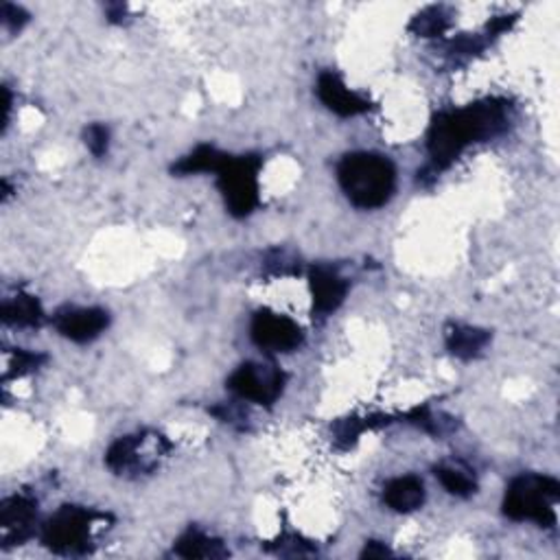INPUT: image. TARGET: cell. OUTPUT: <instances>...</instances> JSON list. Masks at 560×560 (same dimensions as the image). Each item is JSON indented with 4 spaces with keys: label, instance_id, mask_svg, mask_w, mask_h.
Here are the masks:
<instances>
[{
    "label": "cell",
    "instance_id": "obj_1",
    "mask_svg": "<svg viewBox=\"0 0 560 560\" xmlns=\"http://www.w3.org/2000/svg\"><path fill=\"white\" fill-rule=\"evenodd\" d=\"M508 110L504 99H484L462 110L441 112L428 133L432 169L438 174L451 167L471 143L501 133L508 127Z\"/></svg>",
    "mask_w": 560,
    "mask_h": 560
},
{
    "label": "cell",
    "instance_id": "obj_2",
    "mask_svg": "<svg viewBox=\"0 0 560 560\" xmlns=\"http://www.w3.org/2000/svg\"><path fill=\"white\" fill-rule=\"evenodd\" d=\"M338 180L353 206L372 211L387 204L394 195L396 171L387 158L357 152L342 158L338 165Z\"/></svg>",
    "mask_w": 560,
    "mask_h": 560
},
{
    "label": "cell",
    "instance_id": "obj_3",
    "mask_svg": "<svg viewBox=\"0 0 560 560\" xmlns=\"http://www.w3.org/2000/svg\"><path fill=\"white\" fill-rule=\"evenodd\" d=\"M560 497V484L547 475H521L510 482L504 499V514L514 521H536L540 527L556 523L553 504Z\"/></svg>",
    "mask_w": 560,
    "mask_h": 560
},
{
    "label": "cell",
    "instance_id": "obj_4",
    "mask_svg": "<svg viewBox=\"0 0 560 560\" xmlns=\"http://www.w3.org/2000/svg\"><path fill=\"white\" fill-rule=\"evenodd\" d=\"M260 165L263 161L258 156H226L217 169V184L230 215L247 217L258 206Z\"/></svg>",
    "mask_w": 560,
    "mask_h": 560
},
{
    "label": "cell",
    "instance_id": "obj_5",
    "mask_svg": "<svg viewBox=\"0 0 560 560\" xmlns=\"http://www.w3.org/2000/svg\"><path fill=\"white\" fill-rule=\"evenodd\" d=\"M171 445L165 436L145 432L118 438L105 454L107 467L116 475H145L152 473L169 454Z\"/></svg>",
    "mask_w": 560,
    "mask_h": 560
},
{
    "label": "cell",
    "instance_id": "obj_6",
    "mask_svg": "<svg viewBox=\"0 0 560 560\" xmlns=\"http://www.w3.org/2000/svg\"><path fill=\"white\" fill-rule=\"evenodd\" d=\"M105 519L79 506L60 508L42 527V543L55 553H84L90 549L97 521Z\"/></svg>",
    "mask_w": 560,
    "mask_h": 560
},
{
    "label": "cell",
    "instance_id": "obj_7",
    "mask_svg": "<svg viewBox=\"0 0 560 560\" xmlns=\"http://www.w3.org/2000/svg\"><path fill=\"white\" fill-rule=\"evenodd\" d=\"M285 379V372L276 366L243 364L230 374L228 390L243 400L271 405L280 394H283Z\"/></svg>",
    "mask_w": 560,
    "mask_h": 560
},
{
    "label": "cell",
    "instance_id": "obj_8",
    "mask_svg": "<svg viewBox=\"0 0 560 560\" xmlns=\"http://www.w3.org/2000/svg\"><path fill=\"white\" fill-rule=\"evenodd\" d=\"M250 335L254 344L267 353H292L303 342V329L288 316H278L269 309H260L252 318Z\"/></svg>",
    "mask_w": 560,
    "mask_h": 560
},
{
    "label": "cell",
    "instance_id": "obj_9",
    "mask_svg": "<svg viewBox=\"0 0 560 560\" xmlns=\"http://www.w3.org/2000/svg\"><path fill=\"white\" fill-rule=\"evenodd\" d=\"M38 504L31 497L14 495L0 506V538L3 545H21L34 534Z\"/></svg>",
    "mask_w": 560,
    "mask_h": 560
},
{
    "label": "cell",
    "instance_id": "obj_10",
    "mask_svg": "<svg viewBox=\"0 0 560 560\" xmlns=\"http://www.w3.org/2000/svg\"><path fill=\"white\" fill-rule=\"evenodd\" d=\"M309 285L314 296V311L318 316H329L342 307L348 294L346 280L327 265H316L309 271Z\"/></svg>",
    "mask_w": 560,
    "mask_h": 560
},
{
    "label": "cell",
    "instance_id": "obj_11",
    "mask_svg": "<svg viewBox=\"0 0 560 560\" xmlns=\"http://www.w3.org/2000/svg\"><path fill=\"white\" fill-rule=\"evenodd\" d=\"M55 329L71 342L86 344L97 340L110 324L103 309H64L55 316Z\"/></svg>",
    "mask_w": 560,
    "mask_h": 560
},
{
    "label": "cell",
    "instance_id": "obj_12",
    "mask_svg": "<svg viewBox=\"0 0 560 560\" xmlns=\"http://www.w3.org/2000/svg\"><path fill=\"white\" fill-rule=\"evenodd\" d=\"M318 97H320V101L331 112H335L340 116L366 114L372 107V103L368 99H364L361 94H357L351 88H346L342 77L331 73V71L320 75V79H318Z\"/></svg>",
    "mask_w": 560,
    "mask_h": 560
},
{
    "label": "cell",
    "instance_id": "obj_13",
    "mask_svg": "<svg viewBox=\"0 0 560 560\" xmlns=\"http://www.w3.org/2000/svg\"><path fill=\"white\" fill-rule=\"evenodd\" d=\"M383 501L394 512H413L425 501V486L416 475H403L387 482L383 491Z\"/></svg>",
    "mask_w": 560,
    "mask_h": 560
},
{
    "label": "cell",
    "instance_id": "obj_14",
    "mask_svg": "<svg viewBox=\"0 0 560 560\" xmlns=\"http://www.w3.org/2000/svg\"><path fill=\"white\" fill-rule=\"evenodd\" d=\"M445 342L454 357L473 359L491 342V333L484 329H478V327H469V324H449L445 329Z\"/></svg>",
    "mask_w": 560,
    "mask_h": 560
},
{
    "label": "cell",
    "instance_id": "obj_15",
    "mask_svg": "<svg viewBox=\"0 0 560 560\" xmlns=\"http://www.w3.org/2000/svg\"><path fill=\"white\" fill-rule=\"evenodd\" d=\"M174 551L182 558H224L228 556V549L224 547L221 540L200 532V530H189L182 534L174 547Z\"/></svg>",
    "mask_w": 560,
    "mask_h": 560
},
{
    "label": "cell",
    "instance_id": "obj_16",
    "mask_svg": "<svg viewBox=\"0 0 560 560\" xmlns=\"http://www.w3.org/2000/svg\"><path fill=\"white\" fill-rule=\"evenodd\" d=\"M3 320L8 324H18V327H40L44 322V311L38 298L18 294L16 298H8L3 303Z\"/></svg>",
    "mask_w": 560,
    "mask_h": 560
},
{
    "label": "cell",
    "instance_id": "obj_17",
    "mask_svg": "<svg viewBox=\"0 0 560 560\" xmlns=\"http://www.w3.org/2000/svg\"><path fill=\"white\" fill-rule=\"evenodd\" d=\"M224 161H226V154H221L219 150L211 145H200L193 154H189L178 165H174V174L176 176H193V174H206V171L217 174Z\"/></svg>",
    "mask_w": 560,
    "mask_h": 560
},
{
    "label": "cell",
    "instance_id": "obj_18",
    "mask_svg": "<svg viewBox=\"0 0 560 560\" xmlns=\"http://www.w3.org/2000/svg\"><path fill=\"white\" fill-rule=\"evenodd\" d=\"M409 29L416 36H423V38L443 36L449 29V14L445 12V8H432L423 14H418Z\"/></svg>",
    "mask_w": 560,
    "mask_h": 560
},
{
    "label": "cell",
    "instance_id": "obj_19",
    "mask_svg": "<svg viewBox=\"0 0 560 560\" xmlns=\"http://www.w3.org/2000/svg\"><path fill=\"white\" fill-rule=\"evenodd\" d=\"M436 478L441 480V484L445 486L447 493L456 495V497H471L478 491V484L471 475H467L460 469L454 467H441L436 469Z\"/></svg>",
    "mask_w": 560,
    "mask_h": 560
},
{
    "label": "cell",
    "instance_id": "obj_20",
    "mask_svg": "<svg viewBox=\"0 0 560 560\" xmlns=\"http://www.w3.org/2000/svg\"><path fill=\"white\" fill-rule=\"evenodd\" d=\"M47 357L44 355H34L27 351H16L10 359H8V374L5 377H14V374H27L31 370H36L40 364H44Z\"/></svg>",
    "mask_w": 560,
    "mask_h": 560
},
{
    "label": "cell",
    "instance_id": "obj_21",
    "mask_svg": "<svg viewBox=\"0 0 560 560\" xmlns=\"http://www.w3.org/2000/svg\"><path fill=\"white\" fill-rule=\"evenodd\" d=\"M84 138H86L88 150H90L97 158H101V156H105V154H107L110 133H107V129H105L103 125H99V123L90 125V127L84 131Z\"/></svg>",
    "mask_w": 560,
    "mask_h": 560
},
{
    "label": "cell",
    "instance_id": "obj_22",
    "mask_svg": "<svg viewBox=\"0 0 560 560\" xmlns=\"http://www.w3.org/2000/svg\"><path fill=\"white\" fill-rule=\"evenodd\" d=\"M27 14L21 10V8H14V5H3V23L12 29V31H18L25 23H27Z\"/></svg>",
    "mask_w": 560,
    "mask_h": 560
},
{
    "label": "cell",
    "instance_id": "obj_23",
    "mask_svg": "<svg viewBox=\"0 0 560 560\" xmlns=\"http://www.w3.org/2000/svg\"><path fill=\"white\" fill-rule=\"evenodd\" d=\"M361 556H364V558H383V556H390V549L383 547L381 543H374V540H372V543L366 545V549L361 551Z\"/></svg>",
    "mask_w": 560,
    "mask_h": 560
}]
</instances>
